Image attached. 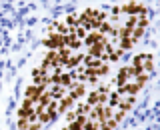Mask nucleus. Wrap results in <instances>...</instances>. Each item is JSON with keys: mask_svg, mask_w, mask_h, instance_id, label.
<instances>
[{"mask_svg": "<svg viewBox=\"0 0 160 130\" xmlns=\"http://www.w3.org/2000/svg\"><path fill=\"white\" fill-rule=\"evenodd\" d=\"M42 92H44V84H30V86L26 88V92H24V98H28V100H38L40 96H42Z\"/></svg>", "mask_w": 160, "mask_h": 130, "instance_id": "7ed1b4c3", "label": "nucleus"}, {"mask_svg": "<svg viewBox=\"0 0 160 130\" xmlns=\"http://www.w3.org/2000/svg\"><path fill=\"white\" fill-rule=\"evenodd\" d=\"M90 104L88 102H84V100H80V102H76V106H74V110H76V114L78 116H88L90 114Z\"/></svg>", "mask_w": 160, "mask_h": 130, "instance_id": "20e7f679", "label": "nucleus"}, {"mask_svg": "<svg viewBox=\"0 0 160 130\" xmlns=\"http://www.w3.org/2000/svg\"><path fill=\"white\" fill-rule=\"evenodd\" d=\"M132 66L136 68V72L140 76L144 78H150V74H152V68H154V60H152V54H138L136 58H134Z\"/></svg>", "mask_w": 160, "mask_h": 130, "instance_id": "f257e3e1", "label": "nucleus"}, {"mask_svg": "<svg viewBox=\"0 0 160 130\" xmlns=\"http://www.w3.org/2000/svg\"><path fill=\"white\" fill-rule=\"evenodd\" d=\"M78 118V114H76V110L74 108H68L66 110V124H70V122H74V120Z\"/></svg>", "mask_w": 160, "mask_h": 130, "instance_id": "39448f33", "label": "nucleus"}, {"mask_svg": "<svg viewBox=\"0 0 160 130\" xmlns=\"http://www.w3.org/2000/svg\"><path fill=\"white\" fill-rule=\"evenodd\" d=\"M44 46L48 50H58L60 46H64V36L58 32H50L46 38H44Z\"/></svg>", "mask_w": 160, "mask_h": 130, "instance_id": "f03ea898", "label": "nucleus"}]
</instances>
